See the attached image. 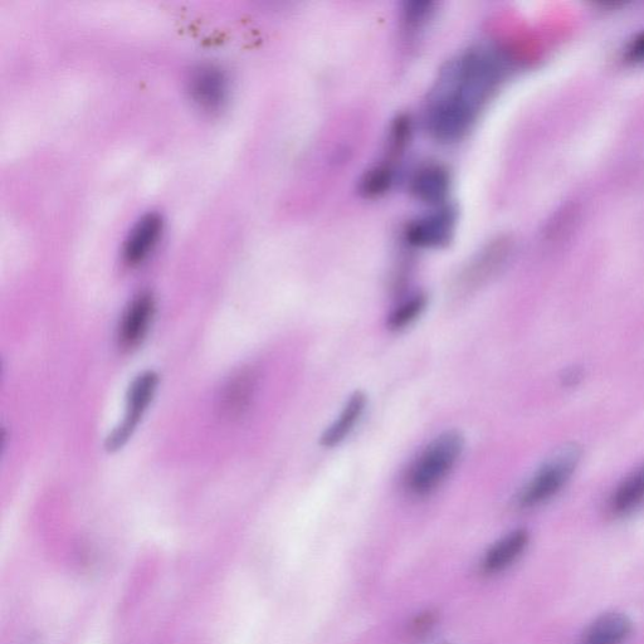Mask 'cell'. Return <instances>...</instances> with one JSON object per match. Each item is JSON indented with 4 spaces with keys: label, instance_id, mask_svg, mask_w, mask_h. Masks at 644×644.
<instances>
[{
    "label": "cell",
    "instance_id": "cell-19",
    "mask_svg": "<svg viewBox=\"0 0 644 644\" xmlns=\"http://www.w3.org/2000/svg\"><path fill=\"white\" fill-rule=\"evenodd\" d=\"M412 123L407 116H400L394 121L389 134V148L392 153H400L411 140Z\"/></svg>",
    "mask_w": 644,
    "mask_h": 644
},
{
    "label": "cell",
    "instance_id": "cell-12",
    "mask_svg": "<svg viewBox=\"0 0 644 644\" xmlns=\"http://www.w3.org/2000/svg\"><path fill=\"white\" fill-rule=\"evenodd\" d=\"M365 407H367V397L363 393L356 392L351 395L339 418L322 434L321 445L330 448L344 442L354 431L356 424L363 416Z\"/></svg>",
    "mask_w": 644,
    "mask_h": 644
},
{
    "label": "cell",
    "instance_id": "cell-13",
    "mask_svg": "<svg viewBox=\"0 0 644 644\" xmlns=\"http://www.w3.org/2000/svg\"><path fill=\"white\" fill-rule=\"evenodd\" d=\"M256 377L251 370H243L231 379L222 394V411L228 417H239L250 406L255 392Z\"/></svg>",
    "mask_w": 644,
    "mask_h": 644
},
{
    "label": "cell",
    "instance_id": "cell-10",
    "mask_svg": "<svg viewBox=\"0 0 644 644\" xmlns=\"http://www.w3.org/2000/svg\"><path fill=\"white\" fill-rule=\"evenodd\" d=\"M529 539V533L525 529L515 530L506 535L487 551L482 561L483 572L496 574L509 568L524 553Z\"/></svg>",
    "mask_w": 644,
    "mask_h": 644
},
{
    "label": "cell",
    "instance_id": "cell-11",
    "mask_svg": "<svg viewBox=\"0 0 644 644\" xmlns=\"http://www.w3.org/2000/svg\"><path fill=\"white\" fill-rule=\"evenodd\" d=\"M631 619L622 613L603 614L584 633L580 644H624L631 637Z\"/></svg>",
    "mask_w": 644,
    "mask_h": 644
},
{
    "label": "cell",
    "instance_id": "cell-16",
    "mask_svg": "<svg viewBox=\"0 0 644 644\" xmlns=\"http://www.w3.org/2000/svg\"><path fill=\"white\" fill-rule=\"evenodd\" d=\"M395 170L390 163L375 165L360 179L359 192L363 197L373 199L382 197L393 187Z\"/></svg>",
    "mask_w": 644,
    "mask_h": 644
},
{
    "label": "cell",
    "instance_id": "cell-5",
    "mask_svg": "<svg viewBox=\"0 0 644 644\" xmlns=\"http://www.w3.org/2000/svg\"><path fill=\"white\" fill-rule=\"evenodd\" d=\"M156 385H158V375L154 372H146L141 374L139 378H136L130 387L128 411H126L124 422L121 423L120 427L115 429L109 441H107L109 450H117V448L123 447L125 442L128 441L134 429L138 426L140 418L144 416L151 400H153Z\"/></svg>",
    "mask_w": 644,
    "mask_h": 644
},
{
    "label": "cell",
    "instance_id": "cell-21",
    "mask_svg": "<svg viewBox=\"0 0 644 644\" xmlns=\"http://www.w3.org/2000/svg\"><path fill=\"white\" fill-rule=\"evenodd\" d=\"M436 621V613H422L421 616H418L412 622L411 628H409V633H411V636L414 638L426 637L427 634L432 631L433 627L436 626Z\"/></svg>",
    "mask_w": 644,
    "mask_h": 644
},
{
    "label": "cell",
    "instance_id": "cell-3",
    "mask_svg": "<svg viewBox=\"0 0 644 644\" xmlns=\"http://www.w3.org/2000/svg\"><path fill=\"white\" fill-rule=\"evenodd\" d=\"M582 453L577 445H567L556 451L521 490L517 499L520 507L533 509L558 494L577 470Z\"/></svg>",
    "mask_w": 644,
    "mask_h": 644
},
{
    "label": "cell",
    "instance_id": "cell-2",
    "mask_svg": "<svg viewBox=\"0 0 644 644\" xmlns=\"http://www.w3.org/2000/svg\"><path fill=\"white\" fill-rule=\"evenodd\" d=\"M465 438L457 431L439 434L424 448L409 468L406 487L414 496H426L437 489L460 460Z\"/></svg>",
    "mask_w": 644,
    "mask_h": 644
},
{
    "label": "cell",
    "instance_id": "cell-9",
    "mask_svg": "<svg viewBox=\"0 0 644 644\" xmlns=\"http://www.w3.org/2000/svg\"><path fill=\"white\" fill-rule=\"evenodd\" d=\"M155 302L150 294H140L130 302L119 328V344L121 348L130 350L136 348L148 333L153 320Z\"/></svg>",
    "mask_w": 644,
    "mask_h": 644
},
{
    "label": "cell",
    "instance_id": "cell-20",
    "mask_svg": "<svg viewBox=\"0 0 644 644\" xmlns=\"http://www.w3.org/2000/svg\"><path fill=\"white\" fill-rule=\"evenodd\" d=\"M577 214L574 207L563 208L558 216L549 224L548 234L551 239H563L572 233L574 223L577 222Z\"/></svg>",
    "mask_w": 644,
    "mask_h": 644
},
{
    "label": "cell",
    "instance_id": "cell-8",
    "mask_svg": "<svg viewBox=\"0 0 644 644\" xmlns=\"http://www.w3.org/2000/svg\"><path fill=\"white\" fill-rule=\"evenodd\" d=\"M163 232V221L156 213L145 214L134 224L124 245V260L130 266L140 265L155 250Z\"/></svg>",
    "mask_w": 644,
    "mask_h": 644
},
{
    "label": "cell",
    "instance_id": "cell-14",
    "mask_svg": "<svg viewBox=\"0 0 644 644\" xmlns=\"http://www.w3.org/2000/svg\"><path fill=\"white\" fill-rule=\"evenodd\" d=\"M644 501V463L631 475L624 478L621 485L614 492L611 500V509L616 515H626L637 509Z\"/></svg>",
    "mask_w": 644,
    "mask_h": 644
},
{
    "label": "cell",
    "instance_id": "cell-6",
    "mask_svg": "<svg viewBox=\"0 0 644 644\" xmlns=\"http://www.w3.org/2000/svg\"><path fill=\"white\" fill-rule=\"evenodd\" d=\"M189 92L195 104L202 109H217L226 100L228 94L226 73L213 65L195 68L189 78Z\"/></svg>",
    "mask_w": 644,
    "mask_h": 644
},
{
    "label": "cell",
    "instance_id": "cell-18",
    "mask_svg": "<svg viewBox=\"0 0 644 644\" xmlns=\"http://www.w3.org/2000/svg\"><path fill=\"white\" fill-rule=\"evenodd\" d=\"M427 306V297L424 295L413 296L394 310L390 315L388 325L392 330H402L416 321Z\"/></svg>",
    "mask_w": 644,
    "mask_h": 644
},
{
    "label": "cell",
    "instance_id": "cell-4",
    "mask_svg": "<svg viewBox=\"0 0 644 644\" xmlns=\"http://www.w3.org/2000/svg\"><path fill=\"white\" fill-rule=\"evenodd\" d=\"M457 223L456 209L437 207L434 211L414 219L408 224L404 237L409 246L416 248H441L450 243Z\"/></svg>",
    "mask_w": 644,
    "mask_h": 644
},
{
    "label": "cell",
    "instance_id": "cell-17",
    "mask_svg": "<svg viewBox=\"0 0 644 644\" xmlns=\"http://www.w3.org/2000/svg\"><path fill=\"white\" fill-rule=\"evenodd\" d=\"M436 3L432 0H411L404 3L402 21L408 33H416L432 18Z\"/></svg>",
    "mask_w": 644,
    "mask_h": 644
},
{
    "label": "cell",
    "instance_id": "cell-22",
    "mask_svg": "<svg viewBox=\"0 0 644 644\" xmlns=\"http://www.w3.org/2000/svg\"><path fill=\"white\" fill-rule=\"evenodd\" d=\"M627 56L632 61H644V32L633 39L628 47Z\"/></svg>",
    "mask_w": 644,
    "mask_h": 644
},
{
    "label": "cell",
    "instance_id": "cell-1",
    "mask_svg": "<svg viewBox=\"0 0 644 644\" xmlns=\"http://www.w3.org/2000/svg\"><path fill=\"white\" fill-rule=\"evenodd\" d=\"M505 70L501 52L489 47L471 48L443 68L428 104L453 107L476 120Z\"/></svg>",
    "mask_w": 644,
    "mask_h": 644
},
{
    "label": "cell",
    "instance_id": "cell-15",
    "mask_svg": "<svg viewBox=\"0 0 644 644\" xmlns=\"http://www.w3.org/2000/svg\"><path fill=\"white\" fill-rule=\"evenodd\" d=\"M510 253L509 241H497L491 245L475 262L465 276V282L468 286H476L485 281L492 273L499 270L504 265L507 256Z\"/></svg>",
    "mask_w": 644,
    "mask_h": 644
},
{
    "label": "cell",
    "instance_id": "cell-23",
    "mask_svg": "<svg viewBox=\"0 0 644 644\" xmlns=\"http://www.w3.org/2000/svg\"><path fill=\"white\" fill-rule=\"evenodd\" d=\"M582 378L583 372L577 368L569 369L568 372L564 374V382L567 385H577Z\"/></svg>",
    "mask_w": 644,
    "mask_h": 644
},
{
    "label": "cell",
    "instance_id": "cell-7",
    "mask_svg": "<svg viewBox=\"0 0 644 644\" xmlns=\"http://www.w3.org/2000/svg\"><path fill=\"white\" fill-rule=\"evenodd\" d=\"M413 197L432 207H442L451 189V175L441 164H427L419 168L411 179Z\"/></svg>",
    "mask_w": 644,
    "mask_h": 644
}]
</instances>
